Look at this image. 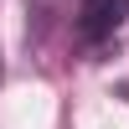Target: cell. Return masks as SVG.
I'll list each match as a JSON object with an SVG mask.
<instances>
[{
	"instance_id": "1",
	"label": "cell",
	"mask_w": 129,
	"mask_h": 129,
	"mask_svg": "<svg viewBox=\"0 0 129 129\" xmlns=\"http://www.w3.org/2000/svg\"><path fill=\"white\" fill-rule=\"evenodd\" d=\"M124 21H129V0H83L78 5V41L103 47L124 31Z\"/></svg>"
}]
</instances>
